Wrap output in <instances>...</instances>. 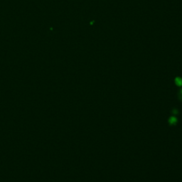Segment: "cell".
Returning <instances> with one entry per match:
<instances>
[{"label":"cell","mask_w":182,"mask_h":182,"mask_svg":"<svg viewBox=\"0 0 182 182\" xmlns=\"http://www.w3.org/2000/svg\"><path fill=\"white\" fill-rule=\"evenodd\" d=\"M168 123L170 126H175L178 123V118L174 115H171L168 119Z\"/></svg>","instance_id":"obj_1"},{"label":"cell","mask_w":182,"mask_h":182,"mask_svg":"<svg viewBox=\"0 0 182 182\" xmlns=\"http://www.w3.org/2000/svg\"><path fill=\"white\" fill-rule=\"evenodd\" d=\"M175 84L177 85L178 87H181L182 86V78L180 77H177L174 79Z\"/></svg>","instance_id":"obj_2"},{"label":"cell","mask_w":182,"mask_h":182,"mask_svg":"<svg viewBox=\"0 0 182 182\" xmlns=\"http://www.w3.org/2000/svg\"><path fill=\"white\" fill-rule=\"evenodd\" d=\"M171 114H172V115H174V116H176V115H177L178 114H179V110L175 108V107H174V108H172V110H171Z\"/></svg>","instance_id":"obj_3"},{"label":"cell","mask_w":182,"mask_h":182,"mask_svg":"<svg viewBox=\"0 0 182 182\" xmlns=\"http://www.w3.org/2000/svg\"><path fill=\"white\" fill-rule=\"evenodd\" d=\"M178 98L181 102H182V88L178 91Z\"/></svg>","instance_id":"obj_4"}]
</instances>
